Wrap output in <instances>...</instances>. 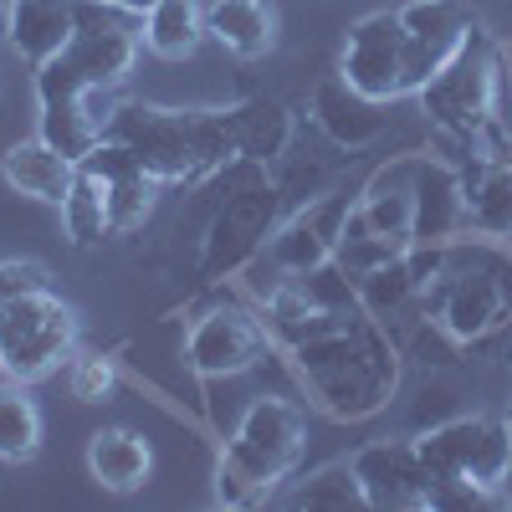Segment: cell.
Listing matches in <instances>:
<instances>
[{"instance_id": "1", "label": "cell", "mask_w": 512, "mask_h": 512, "mask_svg": "<svg viewBox=\"0 0 512 512\" xmlns=\"http://www.w3.org/2000/svg\"><path fill=\"white\" fill-rule=\"evenodd\" d=\"M400 344L379 318L359 313L354 323L333 328L323 338H308L287 354L292 379L303 384V395L328 415V420H374L390 410L400 395Z\"/></svg>"}, {"instance_id": "2", "label": "cell", "mask_w": 512, "mask_h": 512, "mask_svg": "<svg viewBox=\"0 0 512 512\" xmlns=\"http://www.w3.org/2000/svg\"><path fill=\"white\" fill-rule=\"evenodd\" d=\"M420 318H431L451 344L477 349L512 328V241L466 231L446 241L441 277L420 292Z\"/></svg>"}, {"instance_id": "3", "label": "cell", "mask_w": 512, "mask_h": 512, "mask_svg": "<svg viewBox=\"0 0 512 512\" xmlns=\"http://www.w3.org/2000/svg\"><path fill=\"white\" fill-rule=\"evenodd\" d=\"M128 144L159 185H195L210 180L236 154L231 108H154V103H118L108 134Z\"/></svg>"}, {"instance_id": "4", "label": "cell", "mask_w": 512, "mask_h": 512, "mask_svg": "<svg viewBox=\"0 0 512 512\" xmlns=\"http://www.w3.org/2000/svg\"><path fill=\"white\" fill-rule=\"evenodd\" d=\"M308 451V415L287 395H256L216 456V507H262Z\"/></svg>"}, {"instance_id": "5", "label": "cell", "mask_w": 512, "mask_h": 512, "mask_svg": "<svg viewBox=\"0 0 512 512\" xmlns=\"http://www.w3.org/2000/svg\"><path fill=\"white\" fill-rule=\"evenodd\" d=\"M425 477H431V512H456V507H482L502 497L507 466H512V431L507 415H456L436 431L410 436Z\"/></svg>"}, {"instance_id": "6", "label": "cell", "mask_w": 512, "mask_h": 512, "mask_svg": "<svg viewBox=\"0 0 512 512\" xmlns=\"http://www.w3.org/2000/svg\"><path fill=\"white\" fill-rule=\"evenodd\" d=\"M497 77H502V47L492 41V31L477 21L472 31H466L461 47L451 52V62L415 93L446 149L472 144L482 128L492 123Z\"/></svg>"}, {"instance_id": "7", "label": "cell", "mask_w": 512, "mask_h": 512, "mask_svg": "<svg viewBox=\"0 0 512 512\" xmlns=\"http://www.w3.org/2000/svg\"><path fill=\"white\" fill-rule=\"evenodd\" d=\"M221 185H226V200L210 216L205 251H200L205 282H221V277H236L241 267H251L277 231V195L282 190L267 180V169L256 159H231L221 169Z\"/></svg>"}, {"instance_id": "8", "label": "cell", "mask_w": 512, "mask_h": 512, "mask_svg": "<svg viewBox=\"0 0 512 512\" xmlns=\"http://www.w3.org/2000/svg\"><path fill=\"white\" fill-rule=\"evenodd\" d=\"M77 344L82 323L47 282L0 297V374L6 379L41 384L77 354Z\"/></svg>"}, {"instance_id": "9", "label": "cell", "mask_w": 512, "mask_h": 512, "mask_svg": "<svg viewBox=\"0 0 512 512\" xmlns=\"http://www.w3.org/2000/svg\"><path fill=\"white\" fill-rule=\"evenodd\" d=\"M267 354H277L272 333L262 323V313L221 303V308H205L190 328H185V364L200 379H236L251 374Z\"/></svg>"}, {"instance_id": "10", "label": "cell", "mask_w": 512, "mask_h": 512, "mask_svg": "<svg viewBox=\"0 0 512 512\" xmlns=\"http://www.w3.org/2000/svg\"><path fill=\"white\" fill-rule=\"evenodd\" d=\"M338 77L374 103L410 98L405 93V21H400V11H374L349 26L344 52H338Z\"/></svg>"}, {"instance_id": "11", "label": "cell", "mask_w": 512, "mask_h": 512, "mask_svg": "<svg viewBox=\"0 0 512 512\" xmlns=\"http://www.w3.org/2000/svg\"><path fill=\"white\" fill-rule=\"evenodd\" d=\"M349 195L333 190V195H318L308 200L303 210H292V216L272 231L267 251L256 256V262H267L277 277H292V272H313L323 262H333L338 251V236H344V221H349Z\"/></svg>"}, {"instance_id": "12", "label": "cell", "mask_w": 512, "mask_h": 512, "mask_svg": "<svg viewBox=\"0 0 512 512\" xmlns=\"http://www.w3.org/2000/svg\"><path fill=\"white\" fill-rule=\"evenodd\" d=\"M354 477L374 512H431V477L415 441H369L354 451Z\"/></svg>"}, {"instance_id": "13", "label": "cell", "mask_w": 512, "mask_h": 512, "mask_svg": "<svg viewBox=\"0 0 512 512\" xmlns=\"http://www.w3.org/2000/svg\"><path fill=\"white\" fill-rule=\"evenodd\" d=\"M400 21H405V93H420L451 62L466 31L477 26V16L461 0H410V6H400Z\"/></svg>"}, {"instance_id": "14", "label": "cell", "mask_w": 512, "mask_h": 512, "mask_svg": "<svg viewBox=\"0 0 512 512\" xmlns=\"http://www.w3.org/2000/svg\"><path fill=\"white\" fill-rule=\"evenodd\" d=\"M461 169L466 190V231L502 236L512 241V149H487V144H461L456 154H441Z\"/></svg>"}, {"instance_id": "15", "label": "cell", "mask_w": 512, "mask_h": 512, "mask_svg": "<svg viewBox=\"0 0 512 512\" xmlns=\"http://www.w3.org/2000/svg\"><path fill=\"white\" fill-rule=\"evenodd\" d=\"M82 169H93V175L103 180L108 190V221H113V236H134L159 205V180L144 169V159L118 144V139H103L88 159H82Z\"/></svg>"}, {"instance_id": "16", "label": "cell", "mask_w": 512, "mask_h": 512, "mask_svg": "<svg viewBox=\"0 0 512 512\" xmlns=\"http://www.w3.org/2000/svg\"><path fill=\"white\" fill-rule=\"evenodd\" d=\"M410 190H415L410 246H431V241H456V236H466V190H461V169H456L451 159H441V154H415Z\"/></svg>"}, {"instance_id": "17", "label": "cell", "mask_w": 512, "mask_h": 512, "mask_svg": "<svg viewBox=\"0 0 512 512\" xmlns=\"http://www.w3.org/2000/svg\"><path fill=\"white\" fill-rule=\"evenodd\" d=\"M313 123L328 134V144L349 149V154H359V149H369V144H379L384 134H390V113H384V103L354 93L344 77H328L323 88L313 93Z\"/></svg>"}, {"instance_id": "18", "label": "cell", "mask_w": 512, "mask_h": 512, "mask_svg": "<svg viewBox=\"0 0 512 512\" xmlns=\"http://www.w3.org/2000/svg\"><path fill=\"white\" fill-rule=\"evenodd\" d=\"M88 472L103 492L134 497L154 477V451H149L144 431H134V425H103V431H93L88 436Z\"/></svg>"}, {"instance_id": "19", "label": "cell", "mask_w": 512, "mask_h": 512, "mask_svg": "<svg viewBox=\"0 0 512 512\" xmlns=\"http://www.w3.org/2000/svg\"><path fill=\"white\" fill-rule=\"evenodd\" d=\"M0 180H6L16 195H26V200L62 205L72 180H77V164L36 134V139H21V144H11L6 154H0Z\"/></svg>"}, {"instance_id": "20", "label": "cell", "mask_w": 512, "mask_h": 512, "mask_svg": "<svg viewBox=\"0 0 512 512\" xmlns=\"http://www.w3.org/2000/svg\"><path fill=\"white\" fill-rule=\"evenodd\" d=\"M77 31V0H11L6 6V41L31 62H52Z\"/></svg>"}, {"instance_id": "21", "label": "cell", "mask_w": 512, "mask_h": 512, "mask_svg": "<svg viewBox=\"0 0 512 512\" xmlns=\"http://www.w3.org/2000/svg\"><path fill=\"white\" fill-rule=\"evenodd\" d=\"M410 169H415V154H400L390 164H379L369 185L359 190V216L369 221V231L379 236H395L410 246V226H415V190H410Z\"/></svg>"}, {"instance_id": "22", "label": "cell", "mask_w": 512, "mask_h": 512, "mask_svg": "<svg viewBox=\"0 0 512 512\" xmlns=\"http://www.w3.org/2000/svg\"><path fill=\"white\" fill-rule=\"evenodd\" d=\"M108 93H93V98H62V103H41V123L36 134L47 139L52 149H62L72 164H82L108 134V118L113 108L103 103Z\"/></svg>"}, {"instance_id": "23", "label": "cell", "mask_w": 512, "mask_h": 512, "mask_svg": "<svg viewBox=\"0 0 512 512\" xmlns=\"http://www.w3.org/2000/svg\"><path fill=\"white\" fill-rule=\"evenodd\" d=\"M205 31L231 57L256 62L277 47V11L267 0H216V6H205Z\"/></svg>"}, {"instance_id": "24", "label": "cell", "mask_w": 512, "mask_h": 512, "mask_svg": "<svg viewBox=\"0 0 512 512\" xmlns=\"http://www.w3.org/2000/svg\"><path fill=\"white\" fill-rule=\"evenodd\" d=\"M205 6L200 0H154L139 21V41L144 52H154L159 62H185L200 52L205 41Z\"/></svg>"}, {"instance_id": "25", "label": "cell", "mask_w": 512, "mask_h": 512, "mask_svg": "<svg viewBox=\"0 0 512 512\" xmlns=\"http://www.w3.org/2000/svg\"><path fill=\"white\" fill-rule=\"evenodd\" d=\"M231 128H236V154L272 164L292 149V113L277 98H251L231 108Z\"/></svg>"}, {"instance_id": "26", "label": "cell", "mask_w": 512, "mask_h": 512, "mask_svg": "<svg viewBox=\"0 0 512 512\" xmlns=\"http://www.w3.org/2000/svg\"><path fill=\"white\" fill-rule=\"evenodd\" d=\"M41 436H47V420H41V405L31 400V384L0 374V461L11 466L36 461Z\"/></svg>"}, {"instance_id": "27", "label": "cell", "mask_w": 512, "mask_h": 512, "mask_svg": "<svg viewBox=\"0 0 512 512\" xmlns=\"http://www.w3.org/2000/svg\"><path fill=\"white\" fill-rule=\"evenodd\" d=\"M354 287H359V308L369 318H379L384 328H395L400 318H410L415 313V297H420V282H415L405 256H395V262H384V267L354 277Z\"/></svg>"}, {"instance_id": "28", "label": "cell", "mask_w": 512, "mask_h": 512, "mask_svg": "<svg viewBox=\"0 0 512 512\" xmlns=\"http://www.w3.org/2000/svg\"><path fill=\"white\" fill-rule=\"evenodd\" d=\"M57 210H62V231H67V241L82 246V251L113 236V221H108V190H103V180L93 175V169H82V164H77V180H72V190H67V200H62Z\"/></svg>"}, {"instance_id": "29", "label": "cell", "mask_w": 512, "mask_h": 512, "mask_svg": "<svg viewBox=\"0 0 512 512\" xmlns=\"http://www.w3.org/2000/svg\"><path fill=\"white\" fill-rule=\"evenodd\" d=\"M282 502H287V507L349 512V507H364V487H359V477H354V461H333V466H318V472H308Z\"/></svg>"}, {"instance_id": "30", "label": "cell", "mask_w": 512, "mask_h": 512, "mask_svg": "<svg viewBox=\"0 0 512 512\" xmlns=\"http://www.w3.org/2000/svg\"><path fill=\"white\" fill-rule=\"evenodd\" d=\"M410 246L395 241V236H379L369 231V221L359 216V205H349V221H344V236H338V251H333V262L344 267L349 277H364L384 262H395V256H405Z\"/></svg>"}, {"instance_id": "31", "label": "cell", "mask_w": 512, "mask_h": 512, "mask_svg": "<svg viewBox=\"0 0 512 512\" xmlns=\"http://www.w3.org/2000/svg\"><path fill=\"white\" fill-rule=\"evenodd\" d=\"M67 390L77 405H108L118 395V364L108 354H88V349H77L67 359Z\"/></svg>"}, {"instance_id": "32", "label": "cell", "mask_w": 512, "mask_h": 512, "mask_svg": "<svg viewBox=\"0 0 512 512\" xmlns=\"http://www.w3.org/2000/svg\"><path fill=\"white\" fill-rule=\"evenodd\" d=\"M461 415V395L451 390V384H441V379H431V384H420V390L410 395V436H420V431H436V425H446V420H456Z\"/></svg>"}, {"instance_id": "33", "label": "cell", "mask_w": 512, "mask_h": 512, "mask_svg": "<svg viewBox=\"0 0 512 512\" xmlns=\"http://www.w3.org/2000/svg\"><path fill=\"white\" fill-rule=\"evenodd\" d=\"M108 6H118V11H134V16H144L154 0H108Z\"/></svg>"}, {"instance_id": "34", "label": "cell", "mask_w": 512, "mask_h": 512, "mask_svg": "<svg viewBox=\"0 0 512 512\" xmlns=\"http://www.w3.org/2000/svg\"><path fill=\"white\" fill-rule=\"evenodd\" d=\"M507 431H512V405H507ZM502 497H512V466H507V487H502Z\"/></svg>"}, {"instance_id": "35", "label": "cell", "mask_w": 512, "mask_h": 512, "mask_svg": "<svg viewBox=\"0 0 512 512\" xmlns=\"http://www.w3.org/2000/svg\"><path fill=\"white\" fill-rule=\"evenodd\" d=\"M6 6H11V0H0V11H6Z\"/></svg>"}]
</instances>
